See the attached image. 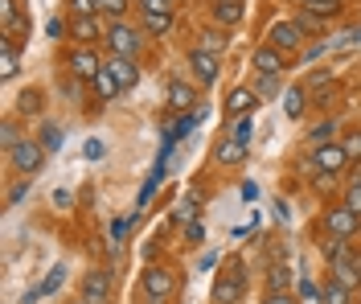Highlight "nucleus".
Listing matches in <instances>:
<instances>
[{"mask_svg": "<svg viewBox=\"0 0 361 304\" xmlns=\"http://www.w3.org/2000/svg\"><path fill=\"white\" fill-rule=\"evenodd\" d=\"M185 243H189V247H197V243H205L202 222H189V231H185Z\"/></svg>", "mask_w": 361, "mask_h": 304, "instance_id": "ea45409f", "label": "nucleus"}, {"mask_svg": "<svg viewBox=\"0 0 361 304\" xmlns=\"http://www.w3.org/2000/svg\"><path fill=\"white\" fill-rule=\"evenodd\" d=\"M189 71L197 78V87H214L218 74H222V58L218 54H202V49H189Z\"/></svg>", "mask_w": 361, "mask_h": 304, "instance_id": "9d476101", "label": "nucleus"}, {"mask_svg": "<svg viewBox=\"0 0 361 304\" xmlns=\"http://www.w3.org/2000/svg\"><path fill=\"white\" fill-rule=\"evenodd\" d=\"M144 37H148L144 29H135V25H128V21H111L103 42H107V54H111V58H132L135 62L140 49H144Z\"/></svg>", "mask_w": 361, "mask_h": 304, "instance_id": "f03ea898", "label": "nucleus"}, {"mask_svg": "<svg viewBox=\"0 0 361 304\" xmlns=\"http://www.w3.org/2000/svg\"><path fill=\"white\" fill-rule=\"evenodd\" d=\"M250 91L259 95V99H275V95H279V78H275V74H259Z\"/></svg>", "mask_w": 361, "mask_h": 304, "instance_id": "c756f323", "label": "nucleus"}, {"mask_svg": "<svg viewBox=\"0 0 361 304\" xmlns=\"http://www.w3.org/2000/svg\"><path fill=\"white\" fill-rule=\"evenodd\" d=\"M70 37L78 46H94L99 37H107V29H103L99 17H70Z\"/></svg>", "mask_w": 361, "mask_h": 304, "instance_id": "9b49d317", "label": "nucleus"}, {"mask_svg": "<svg viewBox=\"0 0 361 304\" xmlns=\"http://www.w3.org/2000/svg\"><path fill=\"white\" fill-rule=\"evenodd\" d=\"M320 255L329 259V263H337V259H349V255H353V238H337V234H324V238H320Z\"/></svg>", "mask_w": 361, "mask_h": 304, "instance_id": "a211bd4d", "label": "nucleus"}, {"mask_svg": "<svg viewBox=\"0 0 361 304\" xmlns=\"http://www.w3.org/2000/svg\"><path fill=\"white\" fill-rule=\"evenodd\" d=\"M25 193H29V177H25L21 186H13V189H8V206H17V202H21Z\"/></svg>", "mask_w": 361, "mask_h": 304, "instance_id": "37998d69", "label": "nucleus"}, {"mask_svg": "<svg viewBox=\"0 0 361 304\" xmlns=\"http://www.w3.org/2000/svg\"><path fill=\"white\" fill-rule=\"evenodd\" d=\"M250 136H255V128H250V119H234V132H230V140H238V144H250Z\"/></svg>", "mask_w": 361, "mask_h": 304, "instance_id": "c9c22d12", "label": "nucleus"}, {"mask_svg": "<svg viewBox=\"0 0 361 304\" xmlns=\"http://www.w3.org/2000/svg\"><path fill=\"white\" fill-rule=\"evenodd\" d=\"M300 8H308V13H316V17H337L341 0H300Z\"/></svg>", "mask_w": 361, "mask_h": 304, "instance_id": "cd10ccee", "label": "nucleus"}, {"mask_svg": "<svg viewBox=\"0 0 361 304\" xmlns=\"http://www.w3.org/2000/svg\"><path fill=\"white\" fill-rule=\"evenodd\" d=\"M66 8H70V17H99V8H94V0H70Z\"/></svg>", "mask_w": 361, "mask_h": 304, "instance_id": "72a5a7b5", "label": "nucleus"}, {"mask_svg": "<svg viewBox=\"0 0 361 304\" xmlns=\"http://www.w3.org/2000/svg\"><path fill=\"white\" fill-rule=\"evenodd\" d=\"M177 0H140V13H173Z\"/></svg>", "mask_w": 361, "mask_h": 304, "instance_id": "e433bc0d", "label": "nucleus"}, {"mask_svg": "<svg viewBox=\"0 0 361 304\" xmlns=\"http://www.w3.org/2000/svg\"><path fill=\"white\" fill-rule=\"evenodd\" d=\"M345 206H349L353 214H361V173L349 177V186H345Z\"/></svg>", "mask_w": 361, "mask_h": 304, "instance_id": "7c9ffc66", "label": "nucleus"}, {"mask_svg": "<svg viewBox=\"0 0 361 304\" xmlns=\"http://www.w3.org/2000/svg\"><path fill=\"white\" fill-rule=\"evenodd\" d=\"M0 136H4V148H8V152H13V148H17V144H21V136H17V123H13V119H4V128H0Z\"/></svg>", "mask_w": 361, "mask_h": 304, "instance_id": "4c0bfd02", "label": "nucleus"}, {"mask_svg": "<svg viewBox=\"0 0 361 304\" xmlns=\"http://www.w3.org/2000/svg\"><path fill=\"white\" fill-rule=\"evenodd\" d=\"M140 288L152 296L157 304H169L173 296H177V272L173 267H144V276H140Z\"/></svg>", "mask_w": 361, "mask_h": 304, "instance_id": "7ed1b4c3", "label": "nucleus"}, {"mask_svg": "<svg viewBox=\"0 0 361 304\" xmlns=\"http://www.w3.org/2000/svg\"><path fill=\"white\" fill-rule=\"evenodd\" d=\"M214 161H218V164H243V161H247V144L222 136V140H218V148H214Z\"/></svg>", "mask_w": 361, "mask_h": 304, "instance_id": "6ab92c4d", "label": "nucleus"}, {"mask_svg": "<svg viewBox=\"0 0 361 304\" xmlns=\"http://www.w3.org/2000/svg\"><path fill=\"white\" fill-rule=\"evenodd\" d=\"M78 304H87V300H78Z\"/></svg>", "mask_w": 361, "mask_h": 304, "instance_id": "49530a36", "label": "nucleus"}, {"mask_svg": "<svg viewBox=\"0 0 361 304\" xmlns=\"http://www.w3.org/2000/svg\"><path fill=\"white\" fill-rule=\"evenodd\" d=\"M193 49H202V54H222V49H226V33H222V29H205Z\"/></svg>", "mask_w": 361, "mask_h": 304, "instance_id": "a878e982", "label": "nucleus"}, {"mask_svg": "<svg viewBox=\"0 0 361 304\" xmlns=\"http://www.w3.org/2000/svg\"><path fill=\"white\" fill-rule=\"evenodd\" d=\"M169 111H185V116L193 111V87L185 78H177V74L169 78Z\"/></svg>", "mask_w": 361, "mask_h": 304, "instance_id": "4468645a", "label": "nucleus"}, {"mask_svg": "<svg viewBox=\"0 0 361 304\" xmlns=\"http://www.w3.org/2000/svg\"><path fill=\"white\" fill-rule=\"evenodd\" d=\"M295 25H300L304 33H316V29H324V17H316V13H308V8H300V13H295Z\"/></svg>", "mask_w": 361, "mask_h": 304, "instance_id": "473e14b6", "label": "nucleus"}, {"mask_svg": "<svg viewBox=\"0 0 361 304\" xmlns=\"http://www.w3.org/2000/svg\"><path fill=\"white\" fill-rule=\"evenodd\" d=\"M333 132H337V123H333V119H324V123L312 132V140L316 144H329V136H333Z\"/></svg>", "mask_w": 361, "mask_h": 304, "instance_id": "58836bf2", "label": "nucleus"}, {"mask_svg": "<svg viewBox=\"0 0 361 304\" xmlns=\"http://www.w3.org/2000/svg\"><path fill=\"white\" fill-rule=\"evenodd\" d=\"M250 107H259V95L250 91V87H234V91L226 95V119H247Z\"/></svg>", "mask_w": 361, "mask_h": 304, "instance_id": "ddd939ff", "label": "nucleus"}, {"mask_svg": "<svg viewBox=\"0 0 361 304\" xmlns=\"http://www.w3.org/2000/svg\"><path fill=\"white\" fill-rule=\"evenodd\" d=\"M300 42H304V29H300L295 21H275L267 29V46L279 49L283 58H288V54H295V49H300Z\"/></svg>", "mask_w": 361, "mask_h": 304, "instance_id": "39448f33", "label": "nucleus"}, {"mask_svg": "<svg viewBox=\"0 0 361 304\" xmlns=\"http://www.w3.org/2000/svg\"><path fill=\"white\" fill-rule=\"evenodd\" d=\"M353 161V157H349V152H345V144H316V152H312V164L316 169H320V173H324V177H333V173H341V169H345V164Z\"/></svg>", "mask_w": 361, "mask_h": 304, "instance_id": "6e6552de", "label": "nucleus"}, {"mask_svg": "<svg viewBox=\"0 0 361 304\" xmlns=\"http://www.w3.org/2000/svg\"><path fill=\"white\" fill-rule=\"evenodd\" d=\"M82 152H87V161H99V157H103V144H99V140H90L87 148H82Z\"/></svg>", "mask_w": 361, "mask_h": 304, "instance_id": "c03bdc74", "label": "nucleus"}, {"mask_svg": "<svg viewBox=\"0 0 361 304\" xmlns=\"http://www.w3.org/2000/svg\"><path fill=\"white\" fill-rule=\"evenodd\" d=\"M267 292H292V267L288 263H275L267 272Z\"/></svg>", "mask_w": 361, "mask_h": 304, "instance_id": "b1692460", "label": "nucleus"}, {"mask_svg": "<svg viewBox=\"0 0 361 304\" xmlns=\"http://www.w3.org/2000/svg\"><path fill=\"white\" fill-rule=\"evenodd\" d=\"M94 8H99V17L123 21V13H128V0H94Z\"/></svg>", "mask_w": 361, "mask_h": 304, "instance_id": "c85d7f7f", "label": "nucleus"}, {"mask_svg": "<svg viewBox=\"0 0 361 304\" xmlns=\"http://www.w3.org/2000/svg\"><path fill=\"white\" fill-rule=\"evenodd\" d=\"M140 29L148 37H164L173 29V13H140Z\"/></svg>", "mask_w": 361, "mask_h": 304, "instance_id": "aec40b11", "label": "nucleus"}, {"mask_svg": "<svg viewBox=\"0 0 361 304\" xmlns=\"http://www.w3.org/2000/svg\"><path fill=\"white\" fill-rule=\"evenodd\" d=\"M259 304H295V296H292V292H267Z\"/></svg>", "mask_w": 361, "mask_h": 304, "instance_id": "a19ab883", "label": "nucleus"}, {"mask_svg": "<svg viewBox=\"0 0 361 304\" xmlns=\"http://www.w3.org/2000/svg\"><path fill=\"white\" fill-rule=\"evenodd\" d=\"M243 21V0H218L214 4V25H238Z\"/></svg>", "mask_w": 361, "mask_h": 304, "instance_id": "4be33fe9", "label": "nucleus"}, {"mask_svg": "<svg viewBox=\"0 0 361 304\" xmlns=\"http://www.w3.org/2000/svg\"><path fill=\"white\" fill-rule=\"evenodd\" d=\"M345 152H349V157H357V161H361V136H349V144H345Z\"/></svg>", "mask_w": 361, "mask_h": 304, "instance_id": "a18cd8bd", "label": "nucleus"}, {"mask_svg": "<svg viewBox=\"0 0 361 304\" xmlns=\"http://www.w3.org/2000/svg\"><path fill=\"white\" fill-rule=\"evenodd\" d=\"M8 161H13V169H17V173L33 177V173H37V169L45 164V148H42V140H29V136H25V140L17 144L13 152H8Z\"/></svg>", "mask_w": 361, "mask_h": 304, "instance_id": "20e7f679", "label": "nucleus"}, {"mask_svg": "<svg viewBox=\"0 0 361 304\" xmlns=\"http://www.w3.org/2000/svg\"><path fill=\"white\" fill-rule=\"evenodd\" d=\"M333 280L345 284V288H361V259L357 255L337 259V263H333Z\"/></svg>", "mask_w": 361, "mask_h": 304, "instance_id": "dca6fc26", "label": "nucleus"}, {"mask_svg": "<svg viewBox=\"0 0 361 304\" xmlns=\"http://www.w3.org/2000/svg\"><path fill=\"white\" fill-rule=\"evenodd\" d=\"M62 280H66V267H54V272H49V280H45V288H42V292H54V288H58Z\"/></svg>", "mask_w": 361, "mask_h": 304, "instance_id": "79ce46f5", "label": "nucleus"}, {"mask_svg": "<svg viewBox=\"0 0 361 304\" xmlns=\"http://www.w3.org/2000/svg\"><path fill=\"white\" fill-rule=\"evenodd\" d=\"M82 300L87 304H111V272L94 267L82 276Z\"/></svg>", "mask_w": 361, "mask_h": 304, "instance_id": "1a4fd4ad", "label": "nucleus"}, {"mask_svg": "<svg viewBox=\"0 0 361 304\" xmlns=\"http://www.w3.org/2000/svg\"><path fill=\"white\" fill-rule=\"evenodd\" d=\"M320 304H353V288H345V284L329 280L320 288Z\"/></svg>", "mask_w": 361, "mask_h": 304, "instance_id": "5701e85b", "label": "nucleus"}, {"mask_svg": "<svg viewBox=\"0 0 361 304\" xmlns=\"http://www.w3.org/2000/svg\"><path fill=\"white\" fill-rule=\"evenodd\" d=\"M99 71H103V58L94 54V46H74V54H70V74L78 83H94Z\"/></svg>", "mask_w": 361, "mask_h": 304, "instance_id": "0eeeda50", "label": "nucleus"}, {"mask_svg": "<svg viewBox=\"0 0 361 304\" xmlns=\"http://www.w3.org/2000/svg\"><path fill=\"white\" fill-rule=\"evenodd\" d=\"M90 87H94V95H99L103 103H107V99H115V95H119V83H115V74L107 71V62H103V71H99V78H94Z\"/></svg>", "mask_w": 361, "mask_h": 304, "instance_id": "393cba45", "label": "nucleus"}, {"mask_svg": "<svg viewBox=\"0 0 361 304\" xmlns=\"http://www.w3.org/2000/svg\"><path fill=\"white\" fill-rule=\"evenodd\" d=\"M107 71L115 74V83H119V91H128L140 83V66H135L132 58H107Z\"/></svg>", "mask_w": 361, "mask_h": 304, "instance_id": "2eb2a0df", "label": "nucleus"}, {"mask_svg": "<svg viewBox=\"0 0 361 304\" xmlns=\"http://www.w3.org/2000/svg\"><path fill=\"white\" fill-rule=\"evenodd\" d=\"M17 54H21V42H17V37H4V42H0V74H4V78H17V71H21Z\"/></svg>", "mask_w": 361, "mask_h": 304, "instance_id": "f3484780", "label": "nucleus"}, {"mask_svg": "<svg viewBox=\"0 0 361 304\" xmlns=\"http://www.w3.org/2000/svg\"><path fill=\"white\" fill-rule=\"evenodd\" d=\"M304 111H308V95H304V87L283 91V116L288 119H304Z\"/></svg>", "mask_w": 361, "mask_h": 304, "instance_id": "412c9836", "label": "nucleus"}, {"mask_svg": "<svg viewBox=\"0 0 361 304\" xmlns=\"http://www.w3.org/2000/svg\"><path fill=\"white\" fill-rule=\"evenodd\" d=\"M17 111H21V116H29V111H42V95H37V91H25L21 103H17Z\"/></svg>", "mask_w": 361, "mask_h": 304, "instance_id": "f704fd0d", "label": "nucleus"}, {"mask_svg": "<svg viewBox=\"0 0 361 304\" xmlns=\"http://www.w3.org/2000/svg\"><path fill=\"white\" fill-rule=\"evenodd\" d=\"M17 21H21V13H17V0H0V29L8 33Z\"/></svg>", "mask_w": 361, "mask_h": 304, "instance_id": "2f4dec72", "label": "nucleus"}, {"mask_svg": "<svg viewBox=\"0 0 361 304\" xmlns=\"http://www.w3.org/2000/svg\"><path fill=\"white\" fill-rule=\"evenodd\" d=\"M247 300V263L243 255H230L222 272L214 276V304H243Z\"/></svg>", "mask_w": 361, "mask_h": 304, "instance_id": "f257e3e1", "label": "nucleus"}, {"mask_svg": "<svg viewBox=\"0 0 361 304\" xmlns=\"http://www.w3.org/2000/svg\"><path fill=\"white\" fill-rule=\"evenodd\" d=\"M250 66H255V74H275V78H279V74H283V66H288V58L263 42V46L250 54Z\"/></svg>", "mask_w": 361, "mask_h": 304, "instance_id": "f8f14e48", "label": "nucleus"}, {"mask_svg": "<svg viewBox=\"0 0 361 304\" xmlns=\"http://www.w3.org/2000/svg\"><path fill=\"white\" fill-rule=\"evenodd\" d=\"M324 231L329 234H337V238H357L361 231V214H353L345 202L341 206H333V210L324 214Z\"/></svg>", "mask_w": 361, "mask_h": 304, "instance_id": "423d86ee", "label": "nucleus"}, {"mask_svg": "<svg viewBox=\"0 0 361 304\" xmlns=\"http://www.w3.org/2000/svg\"><path fill=\"white\" fill-rule=\"evenodd\" d=\"M37 140H42L45 152H62L66 136H62V128H58V123H42V136H37Z\"/></svg>", "mask_w": 361, "mask_h": 304, "instance_id": "bb28decb", "label": "nucleus"}]
</instances>
